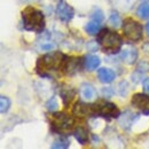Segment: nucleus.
<instances>
[{
    "instance_id": "obj_1",
    "label": "nucleus",
    "mask_w": 149,
    "mask_h": 149,
    "mask_svg": "<svg viewBox=\"0 0 149 149\" xmlns=\"http://www.w3.org/2000/svg\"><path fill=\"white\" fill-rule=\"evenodd\" d=\"M67 56L61 52H51L38 60L37 70L41 76H45L51 71L64 70Z\"/></svg>"
},
{
    "instance_id": "obj_2",
    "label": "nucleus",
    "mask_w": 149,
    "mask_h": 149,
    "mask_svg": "<svg viewBox=\"0 0 149 149\" xmlns=\"http://www.w3.org/2000/svg\"><path fill=\"white\" fill-rule=\"evenodd\" d=\"M22 21L24 29L28 31L40 32L44 29V14L32 6H28L26 8H24V10L22 12Z\"/></svg>"
},
{
    "instance_id": "obj_3",
    "label": "nucleus",
    "mask_w": 149,
    "mask_h": 149,
    "mask_svg": "<svg viewBox=\"0 0 149 149\" xmlns=\"http://www.w3.org/2000/svg\"><path fill=\"white\" fill-rule=\"evenodd\" d=\"M97 42L108 54H116L123 46V40L116 32L108 29H102L97 33Z\"/></svg>"
},
{
    "instance_id": "obj_4",
    "label": "nucleus",
    "mask_w": 149,
    "mask_h": 149,
    "mask_svg": "<svg viewBox=\"0 0 149 149\" xmlns=\"http://www.w3.org/2000/svg\"><path fill=\"white\" fill-rule=\"evenodd\" d=\"M91 112L99 116V117H108V118H115L119 116V110L117 106L112 102H109L107 100H99L94 104L91 106Z\"/></svg>"
},
{
    "instance_id": "obj_5",
    "label": "nucleus",
    "mask_w": 149,
    "mask_h": 149,
    "mask_svg": "<svg viewBox=\"0 0 149 149\" xmlns=\"http://www.w3.org/2000/svg\"><path fill=\"white\" fill-rule=\"evenodd\" d=\"M74 120L70 116H68L67 113L63 112H55L52 115L51 118V125L55 131L58 132H63V131H68L72 127Z\"/></svg>"
},
{
    "instance_id": "obj_6",
    "label": "nucleus",
    "mask_w": 149,
    "mask_h": 149,
    "mask_svg": "<svg viewBox=\"0 0 149 149\" xmlns=\"http://www.w3.org/2000/svg\"><path fill=\"white\" fill-rule=\"evenodd\" d=\"M123 31H124V36L131 41H136L142 37V25L132 19H125Z\"/></svg>"
},
{
    "instance_id": "obj_7",
    "label": "nucleus",
    "mask_w": 149,
    "mask_h": 149,
    "mask_svg": "<svg viewBox=\"0 0 149 149\" xmlns=\"http://www.w3.org/2000/svg\"><path fill=\"white\" fill-rule=\"evenodd\" d=\"M56 15L57 19L64 23L70 22L74 15V10L71 6H69L65 1H60L56 7Z\"/></svg>"
},
{
    "instance_id": "obj_8",
    "label": "nucleus",
    "mask_w": 149,
    "mask_h": 149,
    "mask_svg": "<svg viewBox=\"0 0 149 149\" xmlns=\"http://www.w3.org/2000/svg\"><path fill=\"white\" fill-rule=\"evenodd\" d=\"M132 104L140 109L145 115H149V96L143 93H136L132 97Z\"/></svg>"
},
{
    "instance_id": "obj_9",
    "label": "nucleus",
    "mask_w": 149,
    "mask_h": 149,
    "mask_svg": "<svg viewBox=\"0 0 149 149\" xmlns=\"http://www.w3.org/2000/svg\"><path fill=\"white\" fill-rule=\"evenodd\" d=\"M79 68H80V60L78 57H67L63 71L69 74H74L77 71H79Z\"/></svg>"
},
{
    "instance_id": "obj_10",
    "label": "nucleus",
    "mask_w": 149,
    "mask_h": 149,
    "mask_svg": "<svg viewBox=\"0 0 149 149\" xmlns=\"http://www.w3.org/2000/svg\"><path fill=\"white\" fill-rule=\"evenodd\" d=\"M136 56H138L136 49H135L134 47H131V46L125 47V48L120 52V58L123 60V62H125V63H127V64H132V63L136 60Z\"/></svg>"
},
{
    "instance_id": "obj_11",
    "label": "nucleus",
    "mask_w": 149,
    "mask_h": 149,
    "mask_svg": "<svg viewBox=\"0 0 149 149\" xmlns=\"http://www.w3.org/2000/svg\"><path fill=\"white\" fill-rule=\"evenodd\" d=\"M79 94L81 96L83 100L85 101H92L95 95H96V92L94 90V87L90 84H83L79 88Z\"/></svg>"
},
{
    "instance_id": "obj_12",
    "label": "nucleus",
    "mask_w": 149,
    "mask_h": 149,
    "mask_svg": "<svg viewBox=\"0 0 149 149\" xmlns=\"http://www.w3.org/2000/svg\"><path fill=\"white\" fill-rule=\"evenodd\" d=\"M116 74L112 71L111 69H107V68H101L97 70V78L100 79L101 83H104V84H109L113 81Z\"/></svg>"
},
{
    "instance_id": "obj_13",
    "label": "nucleus",
    "mask_w": 149,
    "mask_h": 149,
    "mask_svg": "<svg viewBox=\"0 0 149 149\" xmlns=\"http://www.w3.org/2000/svg\"><path fill=\"white\" fill-rule=\"evenodd\" d=\"M74 136L80 145H86L88 142V132L86 129H84L81 126H79L74 130Z\"/></svg>"
},
{
    "instance_id": "obj_14",
    "label": "nucleus",
    "mask_w": 149,
    "mask_h": 149,
    "mask_svg": "<svg viewBox=\"0 0 149 149\" xmlns=\"http://www.w3.org/2000/svg\"><path fill=\"white\" fill-rule=\"evenodd\" d=\"M84 65L88 71L95 70L99 65H100V58L96 55H87L85 57L84 61Z\"/></svg>"
},
{
    "instance_id": "obj_15",
    "label": "nucleus",
    "mask_w": 149,
    "mask_h": 149,
    "mask_svg": "<svg viewBox=\"0 0 149 149\" xmlns=\"http://www.w3.org/2000/svg\"><path fill=\"white\" fill-rule=\"evenodd\" d=\"M85 31L91 35V36H94V35H97L100 31H101V24L100 22L97 21H93V22H90L85 25Z\"/></svg>"
},
{
    "instance_id": "obj_16",
    "label": "nucleus",
    "mask_w": 149,
    "mask_h": 149,
    "mask_svg": "<svg viewBox=\"0 0 149 149\" xmlns=\"http://www.w3.org/2000/svg\"><path fill=\"white\" fill-rule=\"evenodd\" d=\"M74 113L77 117H84L88 113V107L83 102H77L74 107Z\"/></svg>"
},
{
    "instance_id": "obj_17",
    "label": "nucleus",
    "mask_w": 149,
    "mask_h": 149,
    "mask_svg": "<svg viewBox=\"0 0 149 149\" xmlns=\"http://www.w3.org/2000/svg\"><path fill=\"white\" fill-rule=\"evenodd\" d=\"M69 145H70L69 139H68L67 136H63V135H62V136H58V138L56 139L51 147H52V148H62L63 149V148H68Z\"/></svg>"
},
{
    "instance_id": "obj_18",
    "label": "nucleus",
    "mask_w": 149,
    "mask_h": 149,
    "mask_svg": "<svg viewBox=\"0 0 149 149\" xmlns=\"http://www.w3.org/2000/svg\"><path fill=\"white\" fill-rule=\"evenodd\" d=\"M136 15L140 19H149V3H142L139 6L138 10H136Z\"/></svg>"
},
{
    "instance_id": "obj_19",
    "label": "nucleus",
    "mask_w": 149,
    "mask_h": 149,
    "mask_svg": "<svg viewBox=\"0 0 149 149\" xmlns=\"http://www.w3.org/2000/svg\"><path fill=\"white\" fill-rule=\"evenodd\" d=\"M134 116H136V115H133V113H131V112H126V116L124 115L123 117H120L119 118V122H120V124L123 125V126H131L132 125V123L136 119V117H134Z\"/></svg>"
},
{
    "instance_id": "obj_20",
    "label": "nucleus",
    "mask_w": 149,
    "mask_h": 149,
    "mask_svg": "<svg viewBox=\"0 0 149 149\" xmlns=\"http://www.w3.org/2000/svg\"><path fill=\"white\" fill-rule=\"evenodd\" d=\"M9 107H10L9 99L6 97V96H1L0 97V110H1V113H6V112L8 111Z\"/></svg>"
},
{
    "instance_id": "obj_21",
    "label": "nucleus",
    "mask_w": 149,
    "mask_h": 149,
    "mask_svg": "<svg viewBox=\"0 0 149 149\" xmlns=\"http://www.w3.org/2000/svg\"><path fill=\"white\" fill-rule=\"evenodd\" d=\"M109 22H110V24H111L112 26L118 28V26L120 25V23H122V19H120V17H119V15H118V14H116V13H111L110 19H109Z\"/></svg>"
},
{
    "instance_id": "obj_22",
    "label": "nucleus",
    "mask_w": 149,
    "mask_h": 149,
    "mask_svg": "<svg viewBox=\"0 0 149 149\" xmlns=\"http://www.w3.org/2000/svg\"><path fill=\"white\" fill-rule=\"evenodd\" d=\"M46 107H47V109H48L49 111H55L56 109H57V107H58L57 100H56L55 97H52V99H51V100L47 102Z\"/></svg>"
},
{
    "instance_id": "obj_23",
    "label": "nucleus",
    "mask_w": 149,
    "mask_h": 149,
    "mask_svg": "<svg viewBox=\"0 0 149 149\" xmlns=\"http://www.w3.org/2000/svg\"><path fill=\"white\" fill-rule=\"evenodd\" d=\"M93 19L94 21H97V22H101L103 19V15H102V12L101 10H96L95 13L93 14Z\"/></svg>"
},
{
    "instance_id": "obj_24",
    "label": "nucleus",
    "mask_w": 149,
    "mask_h": 149,
    "mask_svg": "<svg viewBox=\"0 0 149 149\" xmlns=\"http://www.w3.org/2000/svg\"><path fill=\"white\" fill-rule=\"evenodd\" d=\"M142 86H143V91L145 93L149 94V78H146L142 83Z\"/></svg>"
},
{
    "instance_id": "obj_25",
    "label": "nucleus",
    "mask_w": 149,
    "mask_h": 149,
    "mask_svg": "<svg viewBox=\"0 0 149 149\" xmlns=\"http://www.w3.org/2000/svg\"><path fill=\"white\" fill-rule=\"evenodd\" d=\"M146 31H147V33H148L149 36V22L147 23V25H146Z\"/></svg>"
},
{
    "instance_id": "obj_26",
    "label": "nucleus",
    "mask_w": 149,
    "mask_h": 149,
    "mask_svg": "<svg viewBox=\"0 0 149 149\" xmlns=\"http://www.w3.org/2000/svg\"><path fill=\"white\" fill-rule=\"evenodd\" d=\"M22 1H25V2H28V1H38V0H22Z\"/></svg>"
},
{
    "instance_id": "obj_27",
    "label": "nucleus",
    "mask_w": 149,
    "mask_h": 149,
    "mask_svg": "<svg viewBox=\"0 0 149 149\" xmlns=\"http://www.w3.org/2000/svg\"><path fill=\"white\" fill-rule=\"evenodd\" d=\"M142 1H149V0H142Z\"/></svg>"
}]
</instances>
